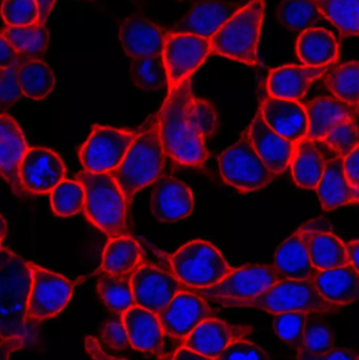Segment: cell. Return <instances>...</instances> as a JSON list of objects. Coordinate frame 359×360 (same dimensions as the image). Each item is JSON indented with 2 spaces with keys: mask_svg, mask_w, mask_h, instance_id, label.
<instances>
[{
  "mask_svg": "<svg viewBox=\"0 0 359 360\" xmlns=\"http://www.w3.org/2000/svg\"><path fill=\"white\" fill-rule=\"evenodd\" d=\"M312 283L320 295L335 306H347L359 300V273L351 264L318 271Z\"/></svg>",
  "mask_w": 359,
  "mask_h": 360,
  "instance_id": "f1b7e54d",
  "label": "cell"
},
{
  "mask_svg": "<svg viewBox=\"0 0 359 360\" xmlns=\"http://www.w3.org/2000/svg\"><path fill=\"white\" fill-rule=\"evenodd\" d=\"M17 78L23 96L32 101H42L54 90L56 79L48 63L33 59L22 63L17 71Z\"/></svg>",
  "mask_w": 359,
  "mask_h": 360,
  "instance_id": "836d02e7",
  "label": "cell"
},
{
  "mask_svg": "<svg viewBox=\"0 0 359 360\" xmlns=\"http://www.w3.org/2000/svg\"><path fill=\"white\" fill-rule=\"evenodd\" d=\"M169 31L141 15L124 19L119 27V39L131 59L159 56L164 53Z\"/></svg>",
  "mask_w": 359,
  "mask_h": 360,
  "instance_id": "e0dca14e",
  "label": "cell"
},
{
  "mask_svg": "<svg viewBox=\"0 0 359 360\" xmlns=\"http://www.w3.org/2000/svg\"><path fill=\"white\" fill-rule=\"evenodd\" d=\"M212 53L211 39L193 34L170 31L167 35L164 56L170 88H177L200 69Z\"/></svg>",
  "mask_w": 359,
  "mask_h": 360,
  "instance_id": "8fae6325",
  "label": "cell"
},
{
  "mask_svg": "<svg viewBox=\"0 0 359 360\" xmlns=\"http://www.w3.org/2000/svg\"><path fill=\"white\" fill-rule=\"evenodd\" d=\"M191 188L173 176H162L156 180L151 193L150 209L156 220L174 224L189 217L194 210Z\"/></svg>",
  "mask_w": 359,
  "mask_h": 360,
  "instance_id": "2e32d148",
  "label": "cell"
},
{
  "mask_svg": "<svg viewBox=\"0 0 359 360\" xmlns=\"http://www.w3.org/2000/svg\"><path fill=\"white\" fill-rule=\"evenodd\" d=\"M356 360H359V355L358 357H356Z\"/></svg>",
  "mask_w": 359,
  "mask_h": 360,
  "instance_id": "be15d7a7",
  "label": "cell"
},
{
  "mask_svg": "<svg viewBox=\"0 0 359 360\" xmlns=\"http://www.w3.org/2000/svg\"><path fill=\"white\" fill-rule=\"evenodd\" d=\"M76 179L86 191L84 210L89 221L110 239L126 235L128 203L112 175L84 170L76 175Z\"/></svg>",
  "mask_w": 359,
  "mask_h": 360,
  "instance_id": "5b68a950",
  "label": "cell"
},
{
  "mask_svg": "<svg viewBox=\"0 0 359 360\" xmlns=\"http://www.w3.org/2000/svg\"><path fill=\"white\" fill-rule=\"evenodd\" d=\"M33 272L31 262L1 245L0 249V335L27 334V307Z\"/></svg>",
  "mask_w": 359,
  "mask_h": 360,
  "instance_id": "7a4b0ae2",
  "label": "cell"
},
{
  "mask_svg": "<svg viewBox=\"0 0 359 360\" xmlns=\"http://www.w3.org/2000/svg\"><path fill=\"white\" fill-rule=\"evenodd\" d=\"M263 120L270 128L293 143L307 139L309 118L307 108L299 101L270 96L261 105Z\"/></svg>",
  "mask_w": 359,
  "mask_h": 360,
  "instance_id": "d6986e66",
  "label": "cell"
},
{
  "mask_svg": "<svg viewBox=\"0 0 359 360\" xmlns=\"http://www.w3.org/2000/svg\"><path fill=\"white\" fill-rule=\"evenodd\" d=\"M137 134L112 127H92L88 141L79 150V160L84 170L110 173L122 165Z\"/></svg>",
  "mask_w": 359,
  "mask_h": 360,
  "instance_id": "9c48e42d",
  "label": "cell"
},
{
  "mask_svg": "<svg viewBox=\"0 0 359 360\" xmlns=\"http://www.w3.org/2000/svg\"><path fill=\"white\" fill-rule=\"evenodd\" d=\"M33 283L30 294V319H52L65 310L73 295L74 283L63 275L32 264Z\"/></svg>",
  "mask_w": 359,
  "mask_h": 360,
  "instance_id": "7c38bea8",
  "label": "cell"
},
{
  "mask_svg": "<svg viewBox=\"0 0 359 360\" xmlns=\"http://www.w3.org/2000/svg\"><path fill=\"white\" fill-rule=\"evenodd\" d=\"M103 340L113 350H124L130 346L128 333L124 323L118 321L107 323L103 329Z\"/></svg>",
  "mask_w": 359,
  "mask_h": 360,
  "instance_id": "c3c4849f",
  "label": "cell"
},
{
  "mask_svg": "<svg viewBox=\"0 0 359 360\" xmlns=\"http://www.w3.org/2000/svg\"><path fill=\"white\" fill-rule=\"evenodd\" d=\"M325 77V84L334 96L352 105L359 103V60L343 63L331 69Z\"/></svg>",
  "mask_w": 359,
  "mask_h": 360,
  "instance_id": "74e56055",
  "label": "cell"
},
{
  "mask_svg": "<svg viewBox=\"0 0 359 360\" xmlns=\"http://www.w3.org/2000/svg\"><path fill=\"white\" fill-rule=\"evenodd\" d=\"M190 120L196 132L207 139L212 137L218 128V116L210 101L193 97L190 105Z\"/></svg>",
  "mask_w": 359,
  "mask_h": 360,
  "instance_id": "ee69618b",
  "label": "cell"
},
{
  "mask_svg": "<svg viewBox=\"0 0 359 360\" xmlns=\"http://www.w3.org/2000/svg\"><path fill=\"white\" fill-rule=\"evenodd\" d=\"M217 360H272L263 348L254 342L240 340L232 342Z\"/></svg>",
  "mask_w": 359,
  "mask_h": 360,
  "instance_id": "7dc6e473",
  "label": "cell"
},
{
  "mask_svg": "<svg viewBox=\"0 0 359 360\" xmlns=\"http://www.w3.org/2000/svg\"><path fill=\"white\" fill-rule=\"evenodd\" d=\"M316 191L326 211L359 205V188L350 184L346 176L344 158L339 156L327 162L326 171Z\"/></svg>",
  "mask_w": 359,
  "mask_h": 360,
  "instance_id": "83f0119b",
  "label": "cell"
},
{
  "mask_svg": "<svg viewBox=\"0 0 359 360\" xmlns=\"http://www.w3.org/2000/svg\"><path fill=\"white\" fill-rule=\"evenodd\" d=\"M296 53L308 67H327L334 65L339 59V41L329 30L312 27L299 34Z\"/></svg>",
  "mask_w": 359,
  "mask_h": 360,
  "instance_id": "f546056e",
  "label": "cell"
},
{
  "mask_svg": "<svg viewBox=\"0 0 359 360\" xmlns=\"http://www.w3.org/2000/svg\"><path fill=\"white\" fill-rule=\"evenodd\" d=\"M356 110H358V116H359V103H358V105H356Z\"/></svg>",
  "mask_w": 359,
  "mask_h": 360,
  "instance_id": "6125c7cd",
  "label": "cell"
},
{
  "mask_svg": "<svg viewBox=\"0 0 359 360\" xmlns=\"http://www.w3.org/2000/svg\"><path fill=\"white\" fill-rule=\"evenodd\" d=\"M0 166L1 175L16 196L27 194L20 179V168L27 153V143L20 127L6 112L0 116Z\"/></svg>",
  "mask_w": 359,
  "mask_h": 360,
  "instance_id": "ac0fdd59",
  "label": "cell"
},
{
  "mask_svg": "<svg viewBox=\"0 0 359 360\" xmlns=\"http://www.w3.org/2000/svg\"><path fill=\"white\" fill-rule=\"evenodd\" d=\"M212 316L207 300L188 290L179 292L169 306L158 314L164 334L185 340L200 323Z\"/></svg>",
  "mask_w": 359,
  "mask_h": 360,
  "instance_id": "5bb4252c",
  "label": "cell"
},
{
  "mask_svg": "<svg viewBox=\"0 0 359 360\" xmlns=\"http://www.w3.org/2000/svg\"><path fill=\"white\" fill-rule=\"evenodd\" d=\"M225 308H254L271 314L289 312L328 313L341 307L327 302L312 281L282 279L251 300H213Z\"/></svg>",
  "mask_w": 359,
  "mask_h": 360,
  "instance_id": "277c9868",
  "label": "cell"
},
{
  "mask_svg": "<svg viewBox=\"0 0 359 360\" xmlns=\"http://www.w3.org/2000/svg\"><path fill=\"white\" fill-rule=\"evenodd\" d=\"M1 38L6 39L27 60L44 58L48 50L50 34L46 25L35 23L27 27H4Z\"/></svg>",
  "mask_w": 359,
  "mask_h": 360,
  "instance_id": "d6a6232c",
  "label": "cell"
},
{
  "mask_svg": "<svg viewBox=\"0 0 359 360\" xmlns=\"http://www.w3.org/2000/svg\"><path fill=\"white\" fill-rule=\"evenodd\" d=\"M278 278L313 281L318 273L312 264L301 226L278 247L274 264Z\"/></svg>",
  "mask_w": 359,
  "mask_h": 360,
  "instance_id": "484cf974",
  "label": "cell"
},
{
  "mask_svg": "<svg viewBox=\"0 0 359 360\" xmlns=\"http://www.w3.org/2000/svg\"><path fill=\"white\" fill-rule=\"evenodd\" d=\"M350 264L359 273V239L347 243Z\"/></svg>",
  "mask_w": 359,
  "mask_h": 360,
  "instance_id": "6f0895ef",
  "label": "cell"
},
{
  "mask_svg": "<svg viewBox=\"0 0 359 360\" xmlns=\"http://www.w3.org/2000/svg\"><path fill=\"white\" fill-rule=\"evenodd\" d=\"M194 95L191 80L169 89L168 97L159 113V136L167 156L183 166L202 168L209 158L206 139L190 120V105Z\"/></svg>",
  "mask_w": 359,
  "mask_h": 360,
  "instance_id": "6da1fadb",
  "label": "cell"
},
{
  "mask_svg": "<svg viewBox=\"0 0 359 360\" xmlns=\"http://www.w3.org/2000/svg\"><path fill=\"white\" fill-rule=\"evenodd\" d=\"M332 65L314 68L288 65L272 70L267 80L268 93L278 98L299 101L307 94L313 82L326 75Z\"/></svg>",
  "mask_w": 359,
  "mask_h": 360,
  "instance_id": "603a6c76",
  "label": "cell"
},
{
  "mask_svg": "<svg viewBox=\"0 0 359 360\" xmlns=\"http://www.w3.org/2000/svg\"><path fill=\"white\" fill-rule=\"evenodd\" d=\"M17 71L18 68L16 67L0 68V98L4 109L10 108L23 96Z\"/></svg>",
  "mask_w": 359,
  "mask_h": 360,
  "instance_id": "bcb514c9",
  "label": "cell"
},
{
  "mask_svg": "<svg viewBox=\"0 0 359 360\" xmlns=\"http://www.w3.org/2000/svg\"><path fill=\"white\" fill-rule=\"evenodd\" d=\"M307 111L309 118L308 139L314 141H322L341 122L356 120L358 116L355 105L337 96L318 97L308 105Z\"/></svg>",
  "mask_w": 359,
  "mask_h": 360,
  "instance_id": "4316f807",
  "label": "cell"
},
{
  "mask_svg": "<svg viewBox=\"0 0 359 360\" xmlns=\"http://www.w3.org/2000/svg\"><path fill=\"white\" fill-rule=\"evenodd\" d=\"M356 357L353 351L337 347L322 354H312L305 350L297 352V360H356Z\"/></svg>",
  "mask_w": 359,
  "mask_h": 360,
  "instance_id": "681fc988",
  "label": "cell"
},
{
  "mask_svg": "<svg viewBox=\"0 0 359 360\" xmlns=\"http://www.w3.org/2000/svg\"><path fill=\"white\" fill-rule=\"evenodd\" d=\"M173 360H217L211 359V357L204 356V355L200 354V353L194 352L185 347H181V349L175 352L173 355Z\"/></svg>",
  "mask_w": 359,
  "mask_h": 360,
  "instance_id": "11a10c76",
  "label": "cell"
},
{
  "mask_svg": "<svg viewBox=\"0 0 359 360\" xmlns=\"http://www.w3.org/2000/svg\"><path fill=\"white\" fill-rule=\"evenodd\" d=\"M249 136L261 160L278 176L291 165L296 143L285 139L268 126L259 110L248 128Z\"/></svg>",
  "mask_w": 359,
  "mask_h": 360,
  "instance_id": "ffe728a7",
  "label": "cell"
},
{
  "mask_svg": "<svg viewBox=\"0 0 359 360\" xmlns=\"http://www.w3.org/2000/svg\"><path fill=\"white\" fill-rule=\"evenodd\" d=\"M143 250L130 235L111 238L103 251L101 270L113 275L130 274L141 266Z\"/></svg>",
  "mask_w": 359,
  "mask_h": 360,
  "instance_id": "1f68e13d",
  "label": "cell"
},
{
  "mask_svg": "<svg viewBox=\"0 0 359 360\" xmlns=\"http://www.w3.org/2000/svg\"><path fill=\"white\" fill-rule=\"evenodd\" d=\"M309 313L289 312L276 315L274 319V331L276 335L292 347L297 352L303 350L305 329L309 321Z\"/></svg>",
  "mask_w": 359,
  "mask_h": 360,
  "instance_id": "60d3db41",
  "label": "cell"
},
{
  "mask_svg": "<svg viewBox=\"0 0 359 360\" xmlns=\"http://www.w3.org/2000/svg\"><path fill=\"white\" fill-rule=\"evenodd\" d=\"M51 207L59 217H71L80 213L86 203V191L79 180L63 179L51 192Z\"/></svg>",
  "mask_w": 359,
  "mask_h": 360,
  "instance_id": "ab89813d",
  "label": "cell"
},
{
  "mask_svg": "<svg viewBox=\"0 0 359 360\" xmlns=\"http://www.w3.org/2000/svg\"><path fill=\"white\" fill-rule=\"evenodd\" d=\"M130 274L113 275L100 270L97 279V291L105 306L116 313H124L136 306L133 296Z\"/></svg>",
  "mask_w": 359,
  "mask_h": 360,
  "instance_id": "e575fe53",
  "label": "cell"
},
{
  "mask_svg": "<svg viewBox=\"0 0 359 360\" xmlns=\"http://www.w3.org/2000/svg\"><path fill=\"white\" fill-rule=\"evenodd\" d=\"M65 172L58 154L48 148H30L21 164V184L27 194H48L65 179Z\"/></svg>",
  "mask_w": 359,
  "mask_h": 360,
  "instance_id": "9a60e30c",
  "label": "cell"
},
{
  "mask_svg": "<svg viewBox=\"0 0 359 360\" xmlns=\"http://www.w3.org/2000/svg\"><path fill=\"white\" fill-rule=\"evenodd\" d=\"M248 333V328L236 327L211 317L185 338V347L204 356L217 359L232 342L242 340Z\"/></svg>",
  "mask_w": 359,
  "mask_h": 360,
  "instance_id": "7402d4cb",
  "label": "cell"
},
{
  "mask_svg": "<svg viewBox=\"0 0 359 360\" xmlns=\"http://www.w3.org/2000/svg\"><path fill=\"white\" fill-rule=\"evenodd\" d=\"M131 283L136 306L156 315L162 313L179 292L185 290V285L173 273L152 264H141L133 272Z\"/></svg>",
  "mask_w": 359,
  "mask_h": 360,
  "instance_id": "4fadbf2b",
  "label": "cell"
},
{
  "mask_svg": "<svg viewBox=\"0 0 359 360\" xmlns=\"http://www.w3.org/2000/svg\"><path fill=\"white\" fill-rule=\"evenodd\" d=\"M344 168L350 184L359 188V145L344 158Z\"/></svg>",
  "mask_w": 359,
  "mask_h": 360,
  "instance_id": "816d5d0a",
  "label": "cell"
},
{
  "mask_svg": "<svg viewBox=\"0 0 359 360\" xmlns=\"http://www.w3.org/2000/svg\"><path fill=\"white\" fill-rule=\"evenodd\" d=\"M335 348V336L324 321L309 319L305 329L303 350L312 354H322Z\"/></svg>",
  "mask_w": 359,
  "mask_h": 360,
  "instance_id": "f6af8a7d",
  "label": "cell"
},
{
  "mask_svg": "<svg viewBox=\"0 0 359 360\" xmlns=\"http://www.w3.org/2000/svg\"><path fill=\"white\" fill-rule=\"evenodd\" d=\"M265 8V0H253L240 8L211 38L213 54L251 67L259 65Z\"/></svg>",
  "mask_w": 359,
  "mask_h": 360,
  "instance_id": "8992f818",
  "label": "cell"
},
{
  "mask_svg": "<svg viewBox=\"0 0 359 360\" xmlns=\"http://www.w3.org/2000/svg\"><path fill=\"white\" fill-rule=\"evenodd\" d=\"M322 16L344 36L359 35V0H315Z\"/></svg>",
  "mask_w": 359,
  "mask_h": 360,
  "instance_id": "f35d334b",
  "label": "cell"
},
{
  "mask_svg": "<svg viewBox=\"0 0 359 360\" xmlns=\"http://www.w3.org/2000/svg\"><path fill=\"white\" fill-rule=\"evenodd\" d=\"M280 281L275 268L271 264H247L233 269L216 285L207 289L185 290L202 296L204 300H244L256 297Z\"/></svg>",
  "mask_w": 359,
  "mask_h": 360,
  "instance_id": "30bf717a",
  "label": "cell"
},
{
  "mask_svg": "<svg viewBox=\"0 0 359 360\" xmlns=\"http://www.w3.org/2000/svg\"><path fill=\"white\" fill-rule=\"evenodd\" d=\"M339 158H345L359 145V127L356 120H348L333 129L324 139Z\"/></svg>",
  "mask_w": 359,
  "mask_h": 360,
  "instance_id": "7bdbcfd3",
  "label": "cell"
},
{
  "mask_svg": "<svg viewBox=\"0 0 359 360\" xmlns=\"http://www.w3.org/2000/svg\"><path fill=\"white\" fill-rule=\"evenodd\" d=\"M122 323L133 349L141 352L162 354L164 332L158 315L141 307L134 306L122 313Z\"/></svg>",
  "mask_w": 359,
  "mask_h": 360,
  "instance_id": "cb8c5ba5",
  "label": "cell"
},
{
  "mask_svg": "<svg viewBox=\"0 0 359 360\" xmlns=\"http://www.w3.org/2000/svg\"><path fill=\"white\" fill-rule=\"evenodd\" d=\"M0 220H1V221H0V234H1V239H0V241H1L2 245L4 238H6V234H8V224H6V219H4V215H1Z\"/></svg>",
  "mask_w": 359,
  "mask_h": 360,
  "instance_id": "680465c9",
  "label": "cell"
},
{
  "mask_svg": "<svg viewBox=\"0 0 359 360\" xmlns=\"http://www.w3.org/2000/svg\"><path fill=\"white\" fill-rule=\"evenodd\" d=\"M130 70L133 84L143 92L158 93L170 88L168 69L162 55L132 59Z\"/></svg>",
  "mask_w": 359,
  "mask_h": 360,
  "instance_id": "d590c367",
  "label": "cell"
},
{
  "mask_svg": "<svg viewBox=\"0 0 359 360\" xmlns=\"http://www.w3.org/2000/svg\"><path fill=\"white\" fill-rule=\"evenodd\" d=\"M25 344L22 336H12V338H1L0 345V360H8L15 351L20 350Z\"/></svg>",
  "mask_w": 359,
  "mask_h": 360,
  "instance_id": "f5cc1de1",
  "label": "cell"
},
{
  "mask_svg": "<svg viewBox=\"0 0 359 360\" xmlns=\"http://www.w3.org/2000/svg\"><path fill=\"white\" fill-rule=\"evenodd\" d=\"M1 54H0V68L20 67L27 60L22 55L19 54L6 39L1 38Z\"/></svg>",
  "mask_w": 359,
  "mask_h": 360,
  "instance_id": "f907efd6",
  "label": "cell"
},
{
  "mask_svg": "<svg viewBox=\"0 0 359 360\" xmlns=\"http://www.w3.org/2000/svg\"><path fill=\"white\" fill-rule=\"evenodd\" d=\"M312 264L318 271L349 266L347 245L327 229L316 228L315 221L303 226Z\"/></svg>",
  "mask_w": 359,
  "mask_h": 360,
  "instance_id": "d4e9b609",
  "label": "cell"
},
{
  "mask_svg": "<svg viewBox=\"0 0 359 360\" xmlns=\"http://www.w3.org/2000/svg\"><path fill=\"white\" fill-rule=\"evenodd\" d=\"M218 166L223 181L242 193L265 188L276 177L255 150L248 129L219 155Z\"/></svg>",
  "mask_w": 359,
  "mask_h": 360,
  "instance_id": "ba28073f",
  "label": "cell"
},
{
  "mask_svg": "<svg viewBox=\"0 0 359 360\" xmlns=\"http://www.w3.org/2000/svg\"><path fill=\"white\" fill-rule=\"evenodd\" d=\"M158 360H173V356L172 355H164Z\"/></svg>",
  "mask_w": 359,
  "mask_h": 360,
  "instance_id": "91938a15",
  "label": "cell"
},
{
  "mask_svg": "<svg viewBox=\"0 0 359 360\" xmlns=\"http://www.w3.org/2000/svg\"><path fill=\"white\" fill-rule=\"evenodd\" d=\"M166 158L160 141L158 113L150 126L137 134L122 165L110 172L124 193L129 207L137 192L159 179Z\"/></svg>",
  "mask_w": 359,
  "mask_h": 360,
  "instance_id": "3957f363",
  "label": "cell"
},
{
  "mask_svg": "<svg viewBox=\"0 0 359 360\" xmlns=\"http://www.w3.org/2000/svg\"><path fill=\"white\" fill-rule=\"evenodd\" d=\"M1 15L8 27H27L39 22L37 0H4Z\"/></svg>",
  "mask_w": 359,
  "mask_h": 360,
  "instance_id": "b9f144b4",
  "label": "cell"
},
{
  "mask_svg": "<svg viewBox=\"0 0 359 360\" xmlns=\"http://www.w3.org/2000/svg\"><path fill=\"white\" fill-rule=\"evenodd\" d=\"M84 347H86L88 354L94 360H126L111 356V355L105 353V350L101 348L100 342L96 338H93V336H88L84 340Z\"/></svg>",
  "mask_w": 359,
  "mask_h": 360,
  "instance_id": "db71d44e",
  "label": "cell"
},
{
  "mask_svg": "<svg viewBox=\"0 0 359 360\" xmlns=\"http://www.w3.org/2000/svg\"><path fill=\"white\" fill-rule=\"evenodd\" d=\"M172 273L188 288L207 289L223 281L233 271L212 243L193 240L170 257Z\"/></svg>",
  "mask_w": 359,
  "mask_h": 360,
  "instance_id": "52a82bcc",
  "label": "cell"
},
{
  "mask_svg": "<svg viewBox=\"0 0 359 360\" xmlns=\"http://www.w3.org/2000/svg\"><path fill=\"white\" fill-rule=\"evenodd\" d=\"M235 2L206 0L195 4L190 12L175 25L173 31L211 38L240 10Z\"/></svg>",
  "mask_w": 359,
  "mask_h": 360,
  "instance_id": "44dd1931",
  "label": "cell"
},
{
  "mask_svg": "<svg viewBox=\"0 0 359 360\" xmlns=\"http://www.w3.org/2000/svg\"><path fill=\"white\" fill-rule=\"evenodd\" d=\"M56 1L57 0H37L40 13L39 23H41V25H46L48 17L51 16L53 10H54Z\"/></svg>",
  "mask_w": 359,
  "mask_h": 360,
  "instance_id": "9f6ffc18",
  "label": "cell"
},
{
  "mask_svg": "<svg viewBox=\"0 0 359 360\" xmlns=\"http://www.w3.org/2000/svg\"><path fill=\"white\" fill-rule=\"evenodd\" d=\"M316 141L305 139L296 145L291 160V173L299 188L316 190L326 171L327 160Z\"/></svg>",
  "mask_w": 359,
  "mask_h": 360,
  "instance_id": "4dcf8cb0",
  "label": "cell"
},
{
  "mask_svg": "<svg viewBox=\"0 0 359 360\" xmlns=\"http://www.w3.org/2000/svg\"><path fill=\"white\" fill-rule=\"evenodd\" d=\"M183 1H192V2H200V1H206V0H183Z\"/></svg>",
  "mask_w": 359,
  "mask_h": 360,
  "instance_id": "94428289",
  "label": "cell"
},
{
  "mask_svg": "<svg viewBox=\"0 0 359 360\" xmlns=\"http://www.w3.org/2000/svg\"><path fill=\"white\" fill-rule=\"evenodd\" d=\"M322 16L315 0H282L278 6L280 22L297 33L315 27Z\"/></svg>",
  "mask_w": 359,
  "mask_h": 360,
  "instance_id": "8d00e7d4",
  "label": "cell"
}]
</instances>
